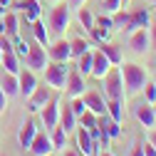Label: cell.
<instances>
[{"label":"cell","instance_id":"cell-22","mask_svg":"<svg viewBox=\"0 0 156 156\" xmlns=\"http://www.w3.org/2000/svg\"><path fill=\"white\" fill-rule=\"evenodd\" d=\"M30 30H32V35H35V42H40L42 47H47V45H50V30L45 27V23L40 20V17H37V20H32Z\"/></svg>","mask_w":156,"mask_h":156},{"label":"cell","instance_id":"cell-18","mask_svg":"<svg viewBox=\"0 0 156 156\" xmlns=\"http://www.w3.org/2000/svg\"><path fill=\"white\" fill-rule=\"evenodd\" d=\"M109 67H112V62L102 55V50H97V52H94V57H92V77L102 80V77L109 72Z\"/></svg>","mask_w":156,"mask_h":156},{"label":"cell","instance_id":"cell-49","mask_svg":"<svg viewBox=\"0 0 156 156\" xmlns=\"http://www.w3.org/2000/svg\"><path fill=\"white\" fill-rule=\"evenodd\" d=\"M151 5H154V8H156V0H151Z\"/></svg>","mask_w":156,"mask_h":156},{"label":"cell","instance_id":"cell-42","mask_svg":"<svg viewBox=\"0 0 156 156\" xmlns=\"http://www.w3.org/2000/svg\"><path fill=\"white\" fill-rule=\"evenodd\" d=\"M129 156H144V151H141V144H136V146L129 151Z\"/></svg>","mask_w":156,"mask_h":156},{"label":"cell","instance_id":"cell-43","mask_svg":"<svg viewBox=\"0 0 156 156\" xmlns=\"http://www.w3.org/2000/svg\"><path fill=\"white\" fill-rule=\"evenodd\" d=\"M84 3H87V0H67V5H69V8H82Z\"/></svg>","mask_w":156,"mask_h":156},{"label":"cell","instance_id":"cell-33","mask_svg":"<svg viewBox=\"0 0 156 156\" xmlns=\"http://www.w3.org/2000/svg\"><path fill=\"white\" fill-rule=\"evenodd\" d=\"M141 92H144V102L156 104V82H154V80H151V82L146 80V84H144V89H141Z\"/></svg>","mask_w":156,"mask_h":156},{"label":"cell","instance_id":"cell-48","mask_svg":"<svg viewBox=\"0 0 156 156\" xmlns=\"http://www.w3.org/2000/svg\"><path fill=\"white\" fill-rule=\"evenodd\" d=\"M0 65H3V50H0Z\"/></svg>","mask_w":156,"mask_h":156},{"label":"cell","instance_id":"cell-19","mask_svg":"<svg viewBox=\"0 0 156 156\" xmlns=\"http://www.w3.org/2000/svg\"><path fill=\"white\" fill-rule=\"evenodd\" d=\"M35 134H37V124H35V119H27V122L20 126V134H17V141H20L23 149L30 146V141L35 139Z\"/></svg>","mask_w":156,"mask_h":156},{"label":"cell","instance_id":"cell-32","mask_svg":"<svg viewBox=\"0 0 156 156\" xmlns=\"http://www.w3.org/2000/svg\"><path fill=\"white\" fill-rule=\"evenodd\" d=\"M77 122H80L84 129H94V126H97V114L89 112V109H84V112L80 114V119H77Z\"/></svg>","mask_w":156,"mask_h":156},{"label":"cell","instance_id":"cell-39","mask_svg":"<svg viewBox=\"0 0 156 156\" xmlns=\"http://www.w3.org/2000/svg\"><path fill=\"white\" fill-rule=\"evenodd\" d=\"M94 25H97V27H107V30H112V17L102 15V17H97V20H94Z\"/></svg>","mask_w":156,"mask_h":156},{"label":"cell","instance_id":"cell-15","mask_svg":"<svg viewBox=\"0 0 156 156\" xmlns=\"http://www.w3.org/2000/svg\"><path fill=\"white\" fill-rule=\"evenodd\" d=\"M82 99H84V107H87L89 112H94L97 116H99V114H107V102H104V97H102L99 92H84Z\"/></svg>","mask_w":156,"mask_h":156},{"label":"cell","instance_id":"cell-37","mask_svg":"<svg viewBox=\"0 0 156 156\" xmlns=\"http://www.w3.org/2000/svg\"><path fill=\"white\" fill-rule=\"evenodd\" d=\"M27 50H30V42L25 40V37H23V40H17V42H15V55L20 57V60H23V57L27 55Z\"/></svg>","mask_w":156,"mask_h":156},{"label":"cell","instance_id":"cell-31","mask_svg":"<svg viewBox=\"0 0 156 156\" xmlns=\"http://www.w3.org/2000/svg\"><path fill=\"white\" fill-rule=\"evenodd\" d=\"M89 50V42L84 40V37H74V40L69 42V52H72V57H80V55H84Z\"/></svg>","mask_w":156,"mask_h":156},{"label":"cell","instance_id":"cell-16","mask_svg":"<svg viewBox=\"0 0 156 156\" xmlns=\"http://www.w3.org/2000/svg\"><path fill=\"white\" fill-rule=\"evenodd\" d=\"M134 116H136L139 124H144V126H154V124H156V112H154V104H149V102L136 104V107H134Z\"/></svg>","mask_w":156,"mask_h":156},{"label":"cell","instance_id":"cell-3","mask_svg":"<svg viewBox=\"0 0 156 156\" xmlns=\"http://www.w3.org/2000/svg\"><path fill=\"white\" fill-rule=\"evenodd\" d=\"M45 72V82L52 87V89H62L65 92V84H67V62H47V67L42 69Z\"/></svg>","mask_w":156,"mask_h":156},{"label":"cell","instance_id":"cell-40","mask_svg":"<svg viewBox=\"0 0 156 156\" xmlns=\"http://www.w3.org/2000/svg\"><path fill=\"white\" fill-rule=\"evenodd\" d=\"M8 99H10V97L3 92V87H0V114H5V109H8Z\"/></svg>","mask_w":156,"mask_h":156},{"label":"cell","instance_id":"cell-11","mask_svg":"<svg viewBox=\"0 0 156 156\" xmlns=\"http://www.w3.org/2000/svg\"><path fill=\"white\" fill-rule=\"evenodd\" d=\"M47 57L52 62H67L72 52H69V42L65 40V37H57V40L52 45H47Z\"/></svg>","mask_w":156,"mask_h":156},{"label":"cell","instance_id":"cell-23","mask_svg":"<svg viewBox=\"0 0 156 156\" xmlns=\"http://www.w3.org/2000/svg\"><path fill=\"white\" fill-rule=\"evenodd\" d=\"M99 45H102V47H99L102 55L107 57L112 65H122V47H119V45H114V42H109V40H107V42H99Z\"/></svg>","mask_w":156,"mask_h":156},{"label":"cell","instance_id":"cell-14","mask_svg":"<svg viewBox=\"0 0 156 156\" xmlns=\"http://www.w3.org/2000/svg\"><path fill=\"white\" fill-rule=\"evenodd\" d=\"M57 126L60 129H65L67 134H72L74 129H77V114L72 112V107H69V102H60V122H57Z\"/></svg>","mask_w":156,"mask_h":156},{"label":"cell","instance_id":"cell-8","mask_svg":"<svg viewBox=\"0 0 156 156\" xmlns=\"http://www.w3.org/2000/svg\"><path fill=\"white\" fill-rule=\"evenodd\" d=\"M129 47L134 55H144L149 47H151V37H149V27H136L131 30V37H129Z\"/></svg>","mask_w":156,"mask_h":156},{"label":"cell","instance_id":"cell-45","mask_svg":"<svg viewBox=\"0 0 156 156\" xmlns=\"http://www.w3.org/2000/svg\"><path fill=\"white\" fill-rule=\"evenodd\" d=\"M149 141L156 146V129H151V131H149Z\"/></svg>","mask_w":156,"mask_h":156},{"label":"cell","instance_id":"cell-41","mask_svg":"<svg viewBox=\"0 0 156 156\" xmlns=\"http://www.w3.org/2000/svg\"><path fill=\"white\" fill-rule=\"evenodd\" d=\"M149 37H151V47H156V23L149 25Z\"/></svg>","mask_w":156,"mask_h":156},{"label":"cell","instance_id":"cell-1","mask_svg":"<svg viewBox=\"0 0 156 156\" xmlns=\"http://www.w3.org/2000/svg\"><path fill=\"white\" fill-rule=\"evenodd\" d=\"M122 80H124V92L126 94H136V92H141L146 80H149V74L141 65H136V62H124L122 67Z\"/></svg>","mask_w":156,"mask_h":156},{"label":"cell","instance_id":"cell-44","mask_svg":"<svg viewBox=\"0 0 156 156\" xmlns=\"http://www.w3.org/2000/svg\"><path fill=\"white\" fill-rule=\"evenodd\" d=\"M62 151H65L62 156H82L80 151H77V149H62Z\"/></svg>","mask_w":156,"mask_h":156},{"label":"cell","instance_id":"cell-29","mask_svg":"<svg viewBox=\"0 0 156 156\" xmlns=\"http://www.w3.org/2000/svg\"><path fill=\"white\" fill-rule=\"evenodd\" d=\"M67 136H69V134H67L65 129L55 126V129H52V136H50V139H52V146H55V149H65V146H67Z\"/></svg>","mask_w":156,"mask_h":156},{"label":"cell","instance_id":"cell-46","mask_svg":"<svg viewBox=\"0 0 156 156\" xmlns=\"http://www.w3.org/2000/svg\"><path fill=\"white\" fill-rule=\"evenodd\" d=\"M97 156H114V154H109V151H99Z\"/></svg>","mask_w":156,"mask_h":156},{"label":"cell","instance_id":"cell-28","mask_svg":"<svg viewBox=\"0 0 156 156\" xmlns=\"http://www.w3.org/2000/svg\"><path fill=\"white\" fill-rule=\"evenodd\" d=\"M107 114L112 116L114 122H119L124 119V107H122V99H107Z\"/></svg>","mask_w":156,"mask_h":156},{"label":"cell","instance_id":"cell-36","mask_svg":"<svg viewBox=\"0 0 156 156\" xmlns=\"http://www.w3.org/2000/svg\"><path fill=\"white\" fill-rule=\"evenodd\" d=\"M89 32H92V35H94L99 42H107V40H109V32H112V30H107V27H97V25H94Z\"/></svg>","mask_w":156,"mask_h":156},{"label":"cell","instance_id":"cell-7","mask_svg":"<svg viewBox=\"0 0 156 156\" xmlns=\"http://www.w3.org/2000/svg\"><path fill=\"white\" fill-rule=\"evenodd\" d=\"M40 114V122L45 129H55L57 122H60V99H55V97H50V102L37 112Z\"/></svg>","mask_w":156,"mask_h":156},{"label":"cell","instance_id":"cell-34","mask_svg":"<svg viewBox=\"0 0 156 156\" xmlns=\"http://www.w3.org/2000/svg\"><path fill=\"white\" fill-rule=\"evenodd\" d=\"M69 107H72V112L77 114V119H80V114L87 109L84 107V99H82V97H72V102H69Z\"/></svg>","mask_w":156,"mask_h":156},{"label":"cell","instance_id":"cell-25","mask_svg":"<svg viewBox=\"0 0 156 156\" xmlns=\"http://www.w3.org/2000/svg\"><path fill=\"white\" fill-rule=\"evenodd\" d=\"M0 67H5V72H10V74L20 72V57L15 55V50L12 52H3V65Z\"/></svg>","mask_w":156,"mask_h":156},{"label":"cell","instance_id":"cell-20","mask_svg":"<svg viewBox=\"0 0 156 156\" xmlns=\"http://www.w3.org/2000/svg\"><path fill=\"white\" fill-rule=\"evenodd\" d=\"M112 30H129L131 32V12H126L124 8L112 12Z\"/></svg>","mask_w":156,"mask_h":156},{"label":"cell","instance_id":"cell-4","mask_svg":"<svg viewBox=\"0 0 156 156\" xmlns=\"http://www.w3.org/2000/svg\"><path fill=\"white\" fill-rule=\"evenodd\" d=\"M23 60H25V67L27 69L42 72L47 67V62H50V57H47V52H45V47L40 42H30V50H27V55L23 57Z\"/></svg>","mask_w":156,"mask_h":156},{"label":"cell","instance_id":"cell-10","mask_svg":"<svg viewBox=\"0 0 156 156\" xmlns=\"http://www.w3.org/2000/svg\"><path fill=\"white\" fill-rule=\"evenodd\" d=\"M50 97H52V87L47 84V87H35V92L27 97V109L32 112V114H37L47 102H50Z\"/></svg>","mask_w":156,"mask_h":156},{"label":"cell","instance_id":"cell-24","mask_svg":"<svg viewBox=\"0 0 156 156\" xmlns=\"http://www.w3.org/2000/svg\"><path fill=\"white\" fill-rule=\"evenodd\" d=\"M17 8L23 10V15L27 17L30 23L40 17V0H23V3H17Z\"/></svg>","mask_w":156,"mask_h":156},{"label":"cell","instance_id":"cell-2","mask_svg":"<svg viewBox=\"0 0 156 156\" xmlns=\"http://www.w3.org/2000/svg\"><path fill=\"white\" fill-rule=\"evenodd\" d=\"M102 87H104L107 99H124V80H122L119 65L109 67V72L102 77Z\"/></svg>","mask_w":156,"mask_h":156},{"label":"cell","instance_id":"cell-30","mask_svg":"<svg viewBox=\"0 0 156 156\" xmlns=\"http://www.w3.org/2000/svg\"><path fill=\"white\" fill-rule=\"evenodd\" d=\"M77 20L82 23V27L84 30H92L94 27V17H92V12H89V8H77Z\"/></svg>","mask_w":156,"mask_h":156},{"label":"cell","instance_id":"cell-12","mask_svg":"<svg viewBox=\"0 0 156 156\" xmlns=\"http://www.w3.org/2000/svg\"><path fill=\"white\" fill-rule=\"evenodd\" d=\"M65 94H67V97H82V94H84V77L77 72V69H72V67H69V72H67Z\"/></svg>","mask_w":156,"mask_h":156},{"label":"cell","instance_id":"cell-9","mask_svg":"<svg viewBox=\"0 0 156 156\" xmlns=\"http://www.w3.org/2000/svg\"><path fill=\"white\" fill-rule=\"evenodd\" d=\"M27 151H30L32 156H50V154L55 151V146H52V139H50L45 131H37L35 139H32L30 146H27Z\"/></svg>","mask_w":156,"mask_h":156},{"label":"cell","instance_id":"cell-21","mask_svg":"<svg viewBox=\"0 0 156 156\" xmlns=\"http://www.w3.org/2000/svg\"><path fill=\"white\" fill-rule=\"evenodd\" d=\"M0 87L8 97H15L20 94V84H17V74H10V72H3L0 74Z\"/></svg>","mask_w":156,"mask_h":156},{"label":"cell","instance_id":"cell-26","mask_svg":"<svg viewBox=\"0 0 156 156\" xmlns=\"http://www.w3.org/2000/svg\"><path fill=\"white\" fill-rule=\"evenodd\" d=\"M92 57H94L92 50H87L84 55L77 57V72H80L82 77H89V74H92Z\"/></svg>","mask_w":156,"mask_h":156},{"label":"cell","instance_id":"cell-6","mask_svg":"<svg viewBox=\"0 0 156 156\" xmlns=\"http://www.w3.org/2000/svg\"><path fill=\"white\" fill-rule=\"evenodd\" d=\"M74 134H77V151H80L82 156H97V154H99V146L94 144L89 129H84V126L80 124V126L74 129Z\"/></svg>","mask_w":156,"mask_h":156},{"label":"cell","instance_id":"cell-17","mask_svg":"<svg viewBox=\"0 0 156 156\" xmlns=\"http://www.w3.org/2000/svg\"><path fill=\"white\" fill-rule=\"evenodd\" d=\"M17 32H20V17H17L15 12H5L3 20H0V35L17 37Z\"/></svg>","mask_w":156,"mask_h":156},{"label":"cell","instance_id":"cell-27","mask_svg":"<svg viewBox=\"0 0 156 156\" xmlns=\"http://www.w3.org/2000/svg\"><path fill=\"white\" fill-rule=\"evenodd\" d=\"M151 20H149V10L146 8H139V10H134L131 12V30L136 27H149Z\"/></svg>","mask_w":156,"mask_h":156},{"label":"cell","instance_id":"cell-13","mask_svg":"<svg viewBox=\"0 0 156 156\" xmlns=\"http://www.w3.org/2000/svg\"><path fill=\"white\" fill-rule=\"evenodd\" d=\"M17 84H20V94L27 99V97L35 92V87H37V77H35V72L27 69V67H25V69L20 67V72H17Z\"/></svg>","mask_w":156,"mask_h":156},{"label":"cell","instance_id":"cell-38","mask_svg":"<svg viewBox=\"0 0 156 156\" xmlns=\"http://www.w3.org/2000/svg\"><path fill=\"white\" fill-rule=\"evenodd\" d=\"M141 151H144V156H156V146L146 139V141H141Z\"/></svg>","mask_w":156,"mask_h":156},{"label":"cell","instance_id":"cell-47","mask_svg":"<svg viewBox=\"0 0 156 156\" xmlns=\"http://www.w3.org/2000/svg\"><path fill=\"white\" fill-rule=\"evenodd\" d=\"M124 5H129V0H122V8H124Z\"/></svg>","mask_w":156,"mask_h":156},{"label":"cell","instance_id":"cell-50","mask_svg":"<svg viewBox=\"0 0 156 156\" xmlns=\"http://www.w3.org/2000/svg\"><path fill=\"white\" fill-rule=\"evenodd\" d=\"M52 3H60V0H52Z\"/></svg>","mask_w":156,"mask_h":156},{"label":"cell","instance_id":"cell-51","mask_svg":"<svg viewBox=\"0 0 156 156\" xmlns=\"http://www.w3.org/2000/svg\"><path fill=\"white\" fill-rule=\"evenodd\" d=\"M154 82H156V77H154Z\"/></svg>","mask_w":156,"mask_h":156},{"label":"cell","instance_id":"cell-5","mask_svg":"<svg viewBox=\"0 0 156 156\" xmlns=\"http://www.w3.org/2000/svg\"><path fill=\"white\" fill-rule=\"evenodd\" d=\"M69 25V5L67 3H57L50 12V32L62 35Z\"/></svg>","mask_w":156,"mask_h":156},{"label":"cell","instance_id":"cell-35","mask_svg":"<svg viewBox=\"0 0 156 156\" xmlns=\"http://www.w3.org/2000/svg\"><path fill=\"white\" fill-rule=\"evenodd\" d=\"M102 8H104V12H116V10H122V0H102Z\"/></svg>","mask_w":156,"mask_h":156}]
</instances>
